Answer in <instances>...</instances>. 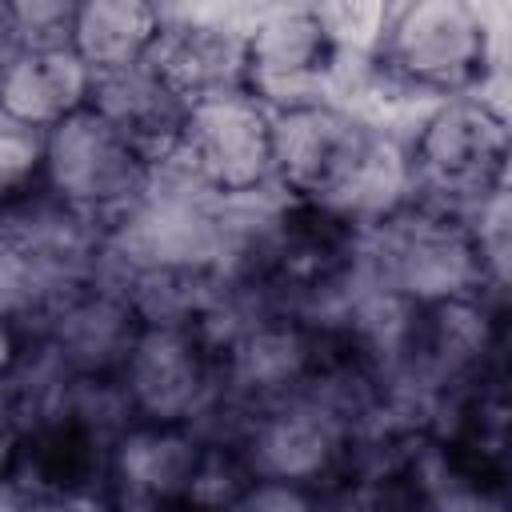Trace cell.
<instances>
[{
    "label": "cell",
    "instance_id": "obj_11",
    "mask_svg": "<svg viewBox=\"0 0 512 512\" xmlns=\"http://www.w3.org/2000/svg\"><path fill=\"white\" fill-rule=\"evenodd\" d=\"M328 352L332 344H324L308 324L296 316H276L220 356V384L236 404L260 412L296 396Z\"/></svg>",
    "mask_w": 512,
    "mask_h": 512
},
{
    "label": "cell",
    "instance_id": "obj_15",
    "mask_svg": "<svg viewBox=\"0 0 512 512\" xmlns=\"http://www.w3.org/2000/svg\"><path fill=\"white\" fill-rule=\"evenodd\" d=\"M92 80V68L72 48L0 56V116L48 132L88 108Z\"/></svg>",
    "mask_w": 512,
    "mask_h": 512
},
{
    "label": "cell",
    "instance_id": "obj_21",
    "mask_svg": "<svg viewBox=\"0 0 512 512\" xmlns=\"http://www.w3.org/2000/svg\"><path fill=\"white\" fill-rule=\"evenodd\" d=\"M500 376L512 384V304H504V340H500Z\"/></svg>",
    "mask_w": 512,
    "mask_h": 512
},
{
    "label": "cell",
    "instance_id": "obj_16",
    "mask_svg": "<svg viewBox=\"0 0 512 512\" xmlns=\"http://www.w3.org/2000/svg\"><path fill=\"white\" fill-rule=\"evenodd\" d=\"M168 12L140 0H84L76 4L72 52L92 68V76L120 72L152 60Z\"/></svg>",
    "mask_w": 512,
    "mask_h": 512
},
{
    "label": "cell",
    "instance_id": "obj_19",
    "mask_svg": "<svg viewBox=\"0 0 512 512\" xmlns=\"http://www.w3.org/2000/svg\"><path fill=\"white\" fill-rule=\"evenodd\" d=\"M76 4L68 0H4L0 4V56L72 48Z\"/></svg>",
    "mask_w": 512,
    "mask_h": 512
},
{
    "label": "cell",
    "instance_id": "obj_7",
    "mask_svg": "<svg viewBox=\"0 0 512 512\" xmlns=\"http://www.w3.org/2000/svg\"><path fill=\"white\" fill-rule=\"evenodd\" d=\"M236 452L244 456L252 476L320 492L348 468L352 436L312 392L300 388L296 396L252 412Z\"/></svg>",
    "mask_w": 512,
    "mask_h": 512
},
{
    "label": "cell",
    "instance_id": "obj_1",
    "mask_svg": "<svg viewBox=\"0 0 512 512\" xmlns=\"http://www.w3.org/2000/svg\"><path fill=\"white\" fill-rule=\"evenodd\" d=\"M496 44L488 20L460 0H416L388 8L372 52L376 96L384 100H452L472 96L492 72Z\"/></svg>",
    "mask_w": 512,
    "mask_h": 512
},
{
    "label": "cell",
    "instance_id": "obj_13",
    "mask_svg": "<svg viewBox=\"0 0 512 512\" xmlns=\"http://www.w3.org/2000/svg\"><path fill=\"white\" fill-rule=\"evenodd\" d=\"M136 336L140 320L124 292L100 284L60 304L40 332V340H48L76 376H116Z\"/></svg>",
    "mask_w": 512,
    "mask_h": 512
},
{
    "label": "cell",
    "instance_id": "obj_14",
    "mask_svg": "<svg viewBox=\"0 0 512 512\" xmlns=\"http://www.w3.org/2000/svg\"><path fill=\"white\" fill-rule=\"evenodd\" d=\"M88 108H96L148 160H156V156L180 148L184 120H188L192 104L168 84V76L152 60H144V64L96 76Z\"/></svg>",
    "mask_w": 512,
    "mask_h": 512
},
{
    "label": "cell",
    "instance_id": "obj_4",
    "mask_svg": "<svg viewBox=\"0 0 512 512\" xmlns=\"http://www.w3.org/2000/svg\"><path fill=\"white\" fill-rule=\"evenodd\" d=\"M148 164L152 160L96 108H80L76 116L48 128L40 188L112 228L144 196Z\"/></svg>",
    "mask_w": 512,
    "mask_h": 512
},
{
    "label": "cell",
    "instance_id": "obj_18",
    "mask_svg": "<svg viewBox=\"0 0 512 512\" xmlns=\"http://www.w3.org/2000/svg\"><path fill=\"white\" fill-rule=\"evenodd\" d=\"M468 232L480 260L484 292L500 304H512V180L492 188L468 212Z\"/></svg>",
    "mask_w": 512,
    "mask_h": 512
},
{
    "label": "cell",
    "instance_id": "obj_6",
    "mask_svg": "<svg viewBox=\"0 0 512 512\" xmlns=\"http://www.w3.org/2000/svg\"><path fill=\"white\" fill-rule=\"evenodd\" d=\"M116 380L136 420L192 428L220 396V360L192 328H140Z\"/></svg>",
    "mask_w": 512,
    "mask_h": 512
},
{
    "label": "cell",
    "instance_id": "obj_2",
    "mask_svg": "<svg viewBox=\"0 0 512 512\" xmlns=\"http://www.w3.org/2000/svg\"><path fill=\"white\" fill-rule=\"evenodd\" d=\"M416 200L464 216L508 180L512 168V116L472 92L432 104L412 128Z\"/></svg>",
    "mask_w": 512,
    "mask_h": 512
},
{
    "label": "cell",
    "instance_id": "obj_10",
    "mask_svg": "<svg viewBox=\"0 0 512 512\" xmlns=\"http://www.w3.org/2000/svg\"><path fill=\"white\" fill-rule=\"evenodd\" d=\"M368 128V112L340 100H316L272 112V176L300 200L312 204L348 164L356 140Z\"/></svg>",
    "mask_w": 512,
    "mask_h": 512
},
{
    "label": "cell",
    "instance_id": "obj_5",
    "mask_svg": "<svg viewBox=\"0 0 512 512\" xmlns=\"http://www.w3.org/2000/svg\"><path fill=\"white\" fill-rule=\"evenodd\" d=\"M340 48L320 8H260L248 20V92L272 108L332 100Z\"/></svg>",
    "mask_w": 512,
    "mask_h": 512
},
{
    "label": "cell",
    "instance_id": "obj_8",
    "mask_svg": "<svg viewBox=\"0 0 512 512\" xmlns=\"http://www.w3.org/2000/svg\"><path fill=\"white\" fill-rule=\"evenodd\" d=\"M204 440L192 428L136 420L96 464V488L112 512H184Z\"/></svg>",
    "mask_w": 512,
    "mask_h": 512
},
{
    "label": "cell",
    "instance_id": "obj_9",
    "mask_svg": "<svg viewBox=\"0 0 512 512\" xmlns=\"http://www.w3.org/2000/svg\"><path fill=\"white\" fill-rule=\"evenodd\" d=\"M180 152L220 192H248L272 176V108L252 92L200 100L188 108Z\"/></svg>",
    "mask_w": 512,
    "mask_h": 512
},
{
    "label": "cell",
    "instance_id": "obj_3",
    "mask_svg": "<svg viewBox=\"0 0 512 512\" xmlns=\"http://www.w3.org/2000/svg\"><path fill=\"white\" fill-rule=\"evenodd\" d=\"M352 248L384 284L420 308L484 292L468 220L424 200H412L388 220L356 232Z\"/></svg>",
    "mask_w": 512,
    "mask_h": 512
},
{
    "label": "cell",
    "instance_id": "obj_20",
    "mask_svg": "<svg viewBox=\"0 0 512 512\" xmlns=\"http://www.w3.org/2000/svg\"><path fill=\"white\" fill-rule=\"evenodd\" d=\"M44 136L48 132L0 116V188H4V200L28 196V192L40 188V176H44Z\"/></svg>",
    "mask_w": 512,
    "mask_h": 512
},
{
    "label": "cell",
    "instance_id": "obj_17",
    "mask_svg": "<svg viewBox=\"0 0 512 512\" xmlns=\"http://www.w3.org/2000/svg\"><path fill=\"white\" fill-rule=\"evenodd\" d=\"M216 276L184 272V268H140L124 284V300L132 304L140 328H196V316L208 300Z\"/></svg>",
    "mask_w": 512,
    "mask_h": 512
},
{
    "label": "cell",
    "instance_id": "obj_12",
    "mask_svg": "<svg viewBox=\"0 0 512 512\" xmlns=\"http://www.w3.org/2000/svg\"><path fill=\"white\" fill-rule=\"evenodd\" d=\"M152 64L188 104L248 92V24L224 16H168Z\"/></svg>",
    "mask_w": 512,
    "mask_h": 512
}]
</instances>
